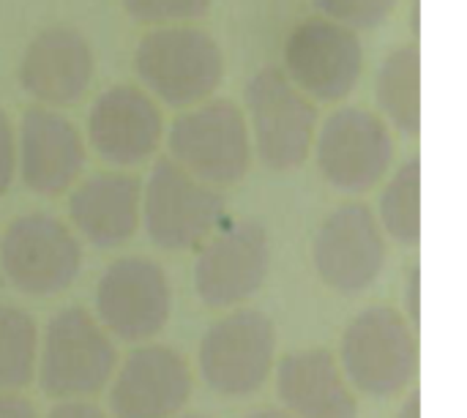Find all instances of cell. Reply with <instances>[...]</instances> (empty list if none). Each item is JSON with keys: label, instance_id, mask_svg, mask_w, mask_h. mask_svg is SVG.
<instances>
[{"label": "cell", "instance_id": "22", "mask_svg": "<svg viewBox=\"0 0 467 418\" xmlns=\"http://www.w3.org/2000/svg\"><path fill=\"white\" fill-rule=\"evenodd\" d=\"M41 329L19 304L0 301V392H22L36 381Z\"/></svg>", "mask_w": 467, "mask_h": 418}, {"label": "cell", "instance_id": "21", "mask_svg": "<svg viewBox=\"0 0 467 418\" xmlns=\"http://www.w3.org/2000/svg\"><path fill=\"white\" fill-rule=\"evenodd\" d=\"M383 194L378 205V222L389 241L402 249H416L421 244V164L416 156L405 159L383 181Z\"/></svg>", "mask_w": 467, "mask_h": 418}, {"label": "cell", "instance_id": "3", "mask_svg": "<svg viewBox=\"0 0 467 418\" xmlns=\"http://www.w3.org/2000/svg\"><path fill=\"white\" fill-rule=\"evenodd\" d=\"M131 68L140 88L156 101L175 110H192L219 90L224 79V55L208 30L170 25L140 38Z\"/></svg>", "mask_w": 467, "mask_h": 418}, {"label": "cell", "instance_id": "24", "mask_svg": "<svg viewBox=\"0 0 467 418\" xmlns=\"http://www.w3.org/2000/svg\"><path fill=\"white\" fill-rule=\"evenodd\" d=\"M131 19L145 25L197 19L211 8V0H123Z\"/></svg>", "mask_w": 467, "mask_h": 418}, {"label": "cell", "instance_id": "6", "mask_svg": "<svg viewBox=\"0 0 467 418\" xmlns=\"http://www.w3.org/2000/svg\"><path fill=\"white\" fill-rule=\"evenodd\" d=\"M164 140L167 159L213 189L235 186L254 162L244 107L233 99H208L183 110Z\"/></svg>", "mask_w": 467, "mask_h": 418}, {"label": "cell", "instance_id": "28", "mask_svg": "<svg viewBox=\"0 0 467 418\" xmlns=\"http://www.w3.org/2000/svg\"><path fill=\"white\" fill-rule=\"evenodd\" d=\"M47 418H109L96 402H55Z\"/></svg>", "mask_w": 467, "mask_h": 418}, {"label": "cell", "instance_id": "26", "mask_svg": "<svg viewBox=\"0 0 467 418\" xmlns=\"http://www.w3.org/2000/svg\"><path fill=\"white\" fill-rule=\"evenodd\" d=\"M400 312L419 329V320H421V271H419V266H413L405 277Z\"/></svg>", "mask_w": 467, "mask_h": 418}, {"label": "cell", "instance_id": "19", "mask_svg": "<svg viewBox=\"0 0 467 418\" xmlns=\"http://www.w3.org/2000/svg\"><path fill=\"white\" fill-rule=\"evenodd\" d=\"M271 381L282 411L293 418H358V394L337 350L326 345L285 353Z\"/></svg>", "mask_w": 467, "mask_h": 418}, {"label": "cell", "instance_id": "15", "mask_svg": "<svg viewBox=\"0 0 467 418\" xmlns=\"http://www.w3.org/2000/svg\"><path fill=\"white\" fill-rule=\"evenodd\" d=\"M194 397L189 359L159 342L131 348L107 386L109 418H175Z\"/></svg>", "mask_w": 467, "mask_h": 418}, {"label": "cell", "instance_id": "10", "mask_svg": "<svg viewBox=\"0 0 467 418\" xmlns=\"http://www.w3.org/2000/svg\"><path fill=\"white\" fill-rule=\"evenodd\" d=\"M309 257L317 279L331 293L361 296L389 266V238L367 203L345 200L320 219Z\"/></svg>", "mask_w": 467, "mask_h": 418}, {"label": "cell", "instance_id": "2", "mask_svg": "<svg viewBox=\"0 0 467 418\" xmlns=\"http://www.w3.org/2000/svg\"><path fill=\"white\" fill-rule=\"evenodd\" d=\"M337 359L358 397H408L419 381V329L400 307H367L345 326Z\"/></svg>", "mask_w": 467, "mask_h": 418}, {"label": "cell", "instance_id": "1", "mask_svg": "<svg viewBox=\"0 0 467 418\" xmlns=\"http://www.w3.org/2000/svg\"><path fill=\"white\" fill-rule=\"evenodd\" d=\"M118 361V342L104 331L93 309L68 304L41 331L36 383L52 402H93L107 392Z\"/></svg>", "mask_w": 467, "mask_h": 418}, {"label": "cell", "instance_id": "18", "mask_svg": "<svg viewBox=\"0 0 467 418\" xmlns=\"http://www.w3.org/2000/svg\"><path fill=\"white\" fill-rule=\"evenodd\" d=\"M96 77V55L88 38L68 25L41 30L25 49L19 63V85L49 110L77 104Z\"/></svg>", "mask_w": 467, "mask_h": 418}, {"label": "cell", "instance_id": "25", "mask_svg": "<svg viewBox=\"0 0 467 418\" xmlns=\"http://www.w3.org/2000/svg\"><path fill=\"white\" fill-rule=\"evenodd\" d=\"M16 181V126L0 107V197L11 192Z\"/></svg>", "mask_w": 467, "mask_h": 418}, {"label": "cell", "instance_id": "20", "mask_svg": "<svg viewBox=\"0 0 467 418\" xmlns=\"http://www.w3.org/2000/svg\"><path fill=\"white\" fill-rule=\"evenodd\" d=\"M378 112L402 137L421 131V55L419 44L408 41L394 47L375 79Z\"/></svg>", "mask_w": 467, "mask_h": 418}, {"label": "cell", "instance_id": "14", "mask_svg": "<svg viewBox=\"0 0 467 418\" xmlns=\"http://www.w3.org/2000/svg\"><path fill=\"white\" fill-rule=\"evenodd\" d=\"M271 271V238L257 222L216 230L194 260V296L202 307L230 312L252 301Z\"/></svg>", "mask_w": 467, "mask_h": 418}, {"label": "cell", "instance_id": "29", "mask_svg": "<svg viewBox=\"0 0 467 418\" xmlns=\"http://www.w3.org/2000/svg\"><path fill=\"white\" fill-rule=\"evenodd\" d=\"M394 418H421V397H419V392H416V389L405 397L402 408L397 411V416Z\"/></svg>", "mask_w": 467, "mask_h": 418}, {"label": "cell", "instance_id": "16", "mask_svg": "<svg viewBox=\"0 0 467 418\" xmlns=\"http://www.w3.org/2000/svg\"><path fill=\"white\" fill-rule=\"evenodd\" d=\"M88 164L79 126L57 110L27 107L16 126V175L38 197H60L74 189Z\"/></svg>", "mask_w": 467, "mask_h": 418}, {"label": "cell", "instance_id": "27", "mask_svg": "<svg viewBox=\"0 0 467 418\" xmlns=\"http://www.w3.org/2000/svg\"><path fill=\"white\" fill-rule=\"evenodd\" d=\"M0 418H41L38 408L22 392H0Z\"/></svg>", "mask_w": 467, "mask_h": 418}, {"label": "cell", "instance_id": "17", "mask_svg": "<svg viewBox=\"0 0 467 418\" xmlns=\"http://www.w3.org/2000/svg\"><path fill=\"white\" fill-rule=\"evenodd\" d=\"M68 227L82 244L120 249L142 227V178L129 170H99L74 183Z\"/></svg>", "mask_w": 467, "mask_h": 418}, {"label": "cell", "instance_id": "8", "mask_svg": "<svg viewBox=\"0 0 467 418\" xmlns=\"http://www.w3.org/2000/svg\"><path fill=\"white\" fill-rule=\"evenodd\" d=\"M312 153L320 175L334 189L367 194L391 175L397 134L378 110L345 104L317 126Z\"/></svg>", "mask_w": 467, "mask_h": 418}, {"label": "cell", "instance_id": "9", "mask_svg": "<svg viewBox=\"0 0 467 418\" xmlns=\"http://www.w3.org/2000/svg\"><path fill=\"white\" fill-rule=\"evenodd\" d=\"M96 320L123 345L153 342L172 320L175 293L161 263L145 255H123L107 263L96 290Z\"/></svg>", "mask_w": 467, "mask_h": 418}, {"label": "cell", "instance_id": "11", "mask_svg": "<svg viewBox=\"0 0 467 418\" xmlns=\"http://www.w3.org/2000/svg\"><path fill=\"white\" fill-rule=\"evenodd\" d=\"M224 219L219 189L161 156L142 181V230L161 252L200 249Z\"/></svg>", "mask_w": 467, "mask_h": 418}, {"label": "cell", "instance_id": "4", "mask_svg": "<svg viewBox=\"0 0 467 418\" xmlns=\"http://www.w3.org/2000/svg\"><path fill=\"white\" fill-rule=\"evenodd\" d=\"M279 334L271 315L238 307L216 318L197 348V372L205 389L222 400L260 394L276 370Z\"/></svg>", "mask_w": 467, "mask_h": 418}, {"label": "cell", "instance_id": "31", "mask_svg": "<svg viewBox=\"0 0 467 418\" xmlns=\"http://www.w3.org/2000/svg\"><path fill=\"white\" fill-rule=\"evenodd\" d=\"M175 418H211V416H202V413H181V416Z\"/></svg>", "mask_w": 467, "mask_h": 418}, {"label": "cell", "instance_id": "30", "mask_svg": "<svg viewBox=\"0 0 467 418\" xmlns=\"http://www.w3.org/2000/svg\"><path fill=\"white\" fill-rule=\"evenodd\" d=\"M246 418H293V416H290V413H285V411H279V408H260V411L249 413Z\"/></svg>", "mask_w": 467, "mask_h": 418}, {"label": "cell", "instance_id": "12", "mask_svg": "<svg viewBox=\"0 0 467 418\" xmlns=\"http://www.w3.org/2000/svg\"><path fill=\"white\" fill-rule=\"evenodd\" d=\"M167 137L161 104L137 82L104 88L88 110L85 145L112 170L148 164Z\"/></svg>", "mask_w": 467, "mask_h": 418}, {"label": "cell", "instance_id": "13", "mask_svg": "<svg viewBox=\"0 0 467 418\" xmlns=\"http://www.w3.org/2000/svg\"><path fill=\"white\" fill-rule=\"evenodd\" d=\"M285 74L312 101H345L364 77V47L356 30L326 16L301 19L285 41Z\"/></svg>", "mask_w": 467, "mask_h": 418}, {"label": "cell", "instance_id": "23", "mask_svg": "<svg viewBox=\"0 0 467 418\" xmlns=\"http://www.w3.org/2000/svg\"><path fill=\"white\" fill-rule=\"evenodd\" d=\"M315 5L320 16L337 25H345L350 30H369L383 25L394 14L397 0H315Z\"/></svg>", "mask_w": 467, "mask_h": 418}, {"label": "cell", "instance_id": "7", "mask_svg": "<svg viewBox=\"0 0 467 418\" xmlns=\"http://www.w3.org/2000/svg\"><path fill=\"white\" fill-rule=\"evenodd\" d=\"M246 126L252 151L271 172L301 170L315 148L320 115L282 68H263L246 85Z\"/></svg>", "mask_w": 467, "mask_h": 418}, {"label": "cell", "instance_id": "5", "mask_svg": "<svg viewBox=\"0 0 467 418\" xmlns=\"http://www.w3.org/2000/svg\"><path fill=\"white\" fill-rule=\"evenodd\" d=\"M85 268V246L60 216L27 211L0 233V277L25 298H55L71 290Z\"/></svg>", "mask_w": 467, "mask_h": 418}]
</instances>
